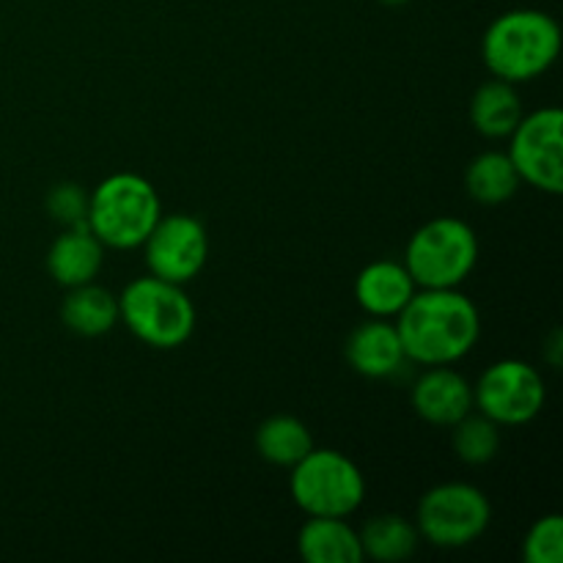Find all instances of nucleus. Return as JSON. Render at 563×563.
<instances>
[{
    "mask_svg": "<svg viewBox=\"0 0 563 563\" xmlns=\"http://www.w3.org/2000/svg\"><path fill=\"white\" fill-rule=\"evenodd\" d=\"M396 330L407 361L454 366L478 344L482 317L476 302L460 289H421L401 308Z\"/></svg>",
    "mask_w": 563,
    "mask_h": 563,
    "instance_id": "f257e3e1",
    "label": "nucleus"
},
{
    "mask_svg": "<svg viewBox=\"0 0 563 563\" xmlns=\"http://www.w3.org/2000/svg\"><path fill=\"white\" fill-rule=\"evenodd\" d=\"M47 212L55 223L66 225H86L88 218V192L75 181H60L49 187L47 192Z\"/></svg>",
    "mask_w": 563,
    "mask_h": 563,
    "instance_id": "5701e85b",
    "label": "nucleus"
},
{
    "mask_svg": "<svg viewBox=\"0 0 563 563\" xmlns=\"http://www.w3.org/2000/svg\"><path fill=\"white\" fill-rule=\"evenodd\" d=\"M119 322L154 350H176L196 330V306L179 284L143 275L124 286L119 297Z\"/></svg>",
    "mask_w": 563,
    "mask_h": 563,
    "instance_id": "20e7f679",
    "label": "nucleus"
},
{
    "mask_svg": "<svg viewBox=\"0 0 563 563\" xmlns=\"http://www.w3.org/2000/svg\"><path fill=\"white\" fill-rule=\"evenodd\" d=\"M379 3H385V5H405V3H410V0H379Z\"/></svg>",
    "mask_w": 563,
    "mask_h": 563,
    "instance_id": "b1692460",
    "label": "nucleus"
},
{
    "mask_svg": "<svg viewBox=\"0 0 563 563\" xmlns=\"http://www.w3.org/2000/svg\"><path fill=\"white\" fill-rule=\"evenodd\" d=\"M412 410L432 427H454L473 412V385L449 366H429L412 385Z\"/></svg>",
    "mask_w": 563,
    "mask_h": 563,
    "instance_id": "9b49d317",
    "label": "nucleus"
},
{
    "mask_svg": "<svg viewBox=\"0 0 563 563\" xmlns=\"http://www.w3.org/2000/svg\"><path fill=\"white\" fill-rule=\"evenodd\" d=\"M148 273L170 284H190L209 258V234L192 214H165L143 242Z\"/></svg>",
    "mask_w": 563,
    "mask_h": 563,
    "instance_id": "9d476101",
    "label": "nucleus"
},
{
    "mask_svg": "<svg viewBox=\"0 0 563 563\" xmlns=\"http://www.w3.org/2000/svg\"><path fill=\"white\" fill-rule=\"evenodd\" d=\"M454 451L465 465H487L500 451V427L487 416L467 412L454 427Z\"/></svg>",
    "mask_w": 563,
    "mask_h": 563,
    "instance_id": "412c9836",
    "label": "nucleus"
},
{
    "mask_svg": "<svg viewBox=\"0 0 563 563\" xmlns=\"http://www.w3.org/2000/svg\"><path fill=\"white\" fill-rule=\"evenodd\" d=\"M418 291L416 280L407 273L405 262H372L363 267L355 278V300L368 317L390 319L399 317L401 308L412 300Z\"/></svg>",
    "mask_w": 563,
    "mask_h": 563,
    "instance_id": "ddd939ff",
    "label": "nucleus"
},
{
    "mask_svg": "<svg viewBox=\"0 0 563 563\" xmlns=\"http://www.w3.org/2000/svg\"><path fill=\"white\" fill-rule=\"evenodd\" d=\"M493 520L487 495L473 484H438L418 500L416 528L434 548H467L484 537Z\"/></svg>",
    "mask_w": 563,
    "mask_h": 563,
    "instance_id": "0eeeda50",
    "label": "nucleus"
},
{
    "mask_svg": "<svg viewBox=\"0 0 563 563\" xmlns=\"http://www.w3.org/2000/svg\"><path fill=\"white\" fill-rule=\"evenodd\" d=\"M159 218L163 209L154 185L146 176L130 170L102 179L88 196L86 225L104 247L135 251L146 242Z\"/></svg>",
    "mask_w": 563,
    "mask_h": 563,
    "instance_id": "7ed1b4c3",
    "label": "nucleus"
},
{
    "mask_svg": "<svg viewBox=\"0 0 563 563\" xmlns=\"http://www.w3.org/2000/svg\"><path fill=\"white\" fill-rule=\"evenodd\" d=\"M548 388L531 363L498 361L478 377L473 388V407L498 427H526L542 412Z\"/></svg>",
    "mask_w": 563,
    "mask_h": 563,
    "instance_id": "6e6552de",
    "label": "nucleus"
},
{
    "mask_svg": "<svg viewBox=\"0 0 563 563\" xmlns=\"http://www.w3.org/2000/svg\"><path fill=\"white\" fill-rule=\"evenodd\" d=\"M509 159L517 176L537 190L561 196L563 190V113L542 108L522 115L511 132Z\"/></svg>",
    "mask_w": 563,
    "mask_h": 563,
    "instance_id": "1a4fd4ad",
    "label": "nucleus"
},
{
    "mask_svg": "<svg viewBox=\"0 0 563 563\" xmlns=\"http://www.w3.org/2000/svg\"><path fill=\"white\" fill-rule=\"evenodd\" d=\"M476 262L478 236L460 218L429 220L407 242L405 267L418 289H460Z\"/></svg>",
    "mask_w": 563,
    "mask_h": 563,
    "instance_id": "39448f33",
    "label": "nucleus"
},
{
    "mask_svg": "<svg viewBox=\"0 0 563 563\" xmlns=\"http://www.w3.org/2000/svg\"><path fill=\"white\" fill-rule=\"evenodd\" d=\"M361 537L363 555L379 563H399L410 559L418 548V528L401 515H377L363 526Z\"/></svg>",
    "mask_w": 563,
    "mask_h": 563,
    "instance_id": "6ab92c4d",
    "label": "nucleus"
},
{
    "mask_svg": "<svg viewBox=\"0 0 563 563\" xmlns=\"http://www.w3.org/2000/svg\"><path fill=\"white\" fill-rule=\"evenodd\" d=\"M522 99L515 82L489 80L471 99V124L484 137H509L522 119Z\"/></svg>",
    "mask_w": 563,
    "mask_h": 563,
    "instance_id": "f3484780",
    "label": "nucleus"
},
{
    "mask_svg": "<svg viewBox=\"0 0 563 563\" xmlns=\"http://www.w3.org/2000/svg\"><path fill=\"white\" fill-rule=\"evenodd\" d=\"M297 550L308 563H361V537L344 517H308L297 533Z\"/></svg>",
    "mask_w": 563,
    "mask_h": 563,
    "instance_id": "2eb2a0df",
    "label": "nucleus"
},
{
    "mask_svg": "<svg viewBox=\"0 0 563 563\" xmlns=\"http://www.w3.org/2000/svg\"><path fill=\"white\" fill-rule=\"evenodd\" d=\"M561 53V27L539 9H511L489 22L482 55L493 77L528 82L550 69Z\"/></svg>",
    "mask_w": 563,
    "mask_h": 563,
    "instance_id": "f03ea898",
    "label": "nucleus"
},
{
    "mask_svg": "<svg viewBox=\"0 0 563 563\" xmlns=\"http://www.w3.org/2000/svg\"><path fill=\"white\" fill-rule=\"evenodd\" d=\"M291 500L308 517H350L366 498V478L346 454L333 449H311L289 478Z\"/></svg>",
    "mask_w": 563,
    "mask_h": 563,
    "instance_id": "423d86ee",
    "label": "nucleus"
},
{
    "mask_svg": "<svg viewBox=\"0 0 563 563\" xmlns=\"http://www.w3.org/2000/svg\"><path fill=\"white\" fill-rule=\"evenodd\" d=\"M520 176L511 165L509 154L504 152H484L467 165L465 170V190L473 201L484 207H500L511 201L520 190Z\"/></svg>",
    "mask_w": 563,
    "mask_h": 563,
    "instance_id": "a211bd4d",
    "label": "nucleus"
},
{
    "mask_svg": "<svg viewBox=\"0 0 563 563\" xmlns=\"http://www.w3.org/2000/svg\"><path fill=\"white\" fill-rule=\"evenodd\" d=\"M522 555L528 563H561L563 561V517L544 515L539 517L526 533Z\"/></svg>",
    "mask_w": 563,
    "mask_h": 563,
    "instance_id": "4be33fe9",
    "label": "nucleus"
},
{
    "mask_svg": "<svg viewBox=\"0 0 563 563\" xmlns=\"http://www.w3.org/2000/svg\"><path fill=\"white\" fill-rule=\"evenodd\" d=\"M60 322L82 339H97L110 333L119 324V297L108 289L91 284L71 286L60 302Z\"/></svg>",
    "mask_w": 563,
    "mask_h": 563,
    "instance_id": "dca6fc26",
    "label": "nucleus"
},
{
    "mask_svg": "<svg viewBox=\"0 0 563 563\" xmlns=\"http://www.w3.org/2000/svg\"><path fill=\"white\" fill-rule=\"evenodd\" d=\"M104 264V245L91 234L88 225H71L47 251V273L55 284L82 286L91 284Z\"/></svg>",
    "mask_w": 563,
    "mask_h": 563,
    "instance_id": "4468645a",
    "label": "nucleus"
},
{
    "mask_svg": "<svg viewBox=\"0 0 563 563\" xmlns=\"http://www.w3.org/2000/svg\"><path fill=\"white\" fill-rule=\"evenodd\" d=\"M311 449V432L295 416H273L256 429V451L269 465L295 467Z\"/></svg>",
    "mask_w": 563,
    "mask_h": 563,
    "instance_id": "aec40b11",
    "label": "nucleus"
},
{
    "mask_svg": "<svg viewBox=\"0 0 563 563\" xmlns=\"http://www.w3.org/2000/svg\"><path fill=\"white\" fill-rule=\"evenodd\" d=\"M346 363L366 379H388L401 372L407 355L399 330L388 319L372 317L357 324L344 344Z\"/></svg>",
    "mask_w": 563,
    "mask_h": 563,
    "instance_id": "f8f14e48",
    "label": "nucleus"
}]
</instances>
